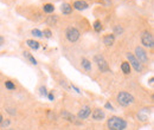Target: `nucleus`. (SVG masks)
Masks as SVG:
<instances>
[{"mask_svg":"<svg viewBox=\"0 0 154 130\" xmlns=\"http://www.w3.org/2000/svg\"><path fill=\"white\" fill-rule=\"evenodd\" d=\"M94 29H95V31H101L102 30V24H101L100 20H96L94 23Z\"/></svg>","mask_w":154,"mask_h":130,"instance_id":"22","label":"nucleus"},{"mask_svg":"<svg viewBox=\"0 0 154 130\" xmlns=\"http://www.w3.org/2000/svg\"><path fill=\"white\" fill-rule=\"evenodd\" d=\"M135 58L141 63V64H146V63H148L149 62V59H148V56H147V53H146V51L142 49V47H140V46H137L136 49H135Z\"/></svg>","mask_w":154,"mask_h":130,"instance_id":"4","label":"nucleus"},{"mask_svg":"<svg viewBox=\"0 0 154 130\" xmlns=\"http://www.w3.org/2000/svg\"><path fill=\"white\" fill-rule=\"evenodd\" d=\"M122 27H120V26H116L115 27V33H122Z\"/></svg>","mask_w":154,"mask_h":130,"instance_id":"26","label":"nucleus"},{"mask_svg":"<svg viewBox=\"0 0 154 130\" xmlns=\"http://www.w3.org/2000/svg\"><path fill=\"white\" fill-rule=\"evenodd\" d=\"M43 35H44V36H45L46 38H50V37H51V35H52V33H51V31H50V30H48V29H46V30H44Z\"/></svg>","mask_w":154,"mask_h":130,"instance_id":"24","label":"nucleus"},{"mask_svg":"<svg viewBox=\"0 0 154 130\" xmlns=\"http://www.w3.org/2000/svg\"><path fill=\"white\" fill-rule=\"evenodd\" d=\"M94 60H95V63H96L97 68L101 70V72H108V71H109V65H108L107 60L102 56L97 55V56L94 57Z\"/></svg>","mask_w":154,"mask_h":130,"instance_id":"3","label":"nucleus"},{"mask_svg":"<svg viewBox=\"0 0 154 130\" xmlns=\"http://www.w3.org/2000/svg\"><path fill=\"white\" fill-rule=\"evenodd\" d=\"M43 10H44V12H46V13H52V12L55 11V6H54L52 4H45V5L43 6Z\"/></svg>","mask_w":154,"mask_h":130,"instance_id":"16","label":"nucleus"},{"mask_svg":"<svg viewBox=\"0 0 154 130\" xmlns=\"http://www.w3.org/2000/svg\"><path fill=\"white\" fill-rule=\"evenodd\" d=\"M10 123H11L10 119H2V122L0 123V125L2 127V129H7V127L10 125Z\"/></svg>","mask_w":154,"mask_h":130,"instance_id":"21","label":"nucleus"},{"mask_svg":"<svg viewBox=\"0 0 154 130\" xmlns=\"http://www.w3.org/2000/svg\"><path fill=\"white\" fill-rule=\"evenodd\" d=\"M2 119H4V117H2V115H1V113H0V123H1V122H2Z\"/></svg>","mask_w":154,"mask_h":130,"instance_id":"32","label":"nucleus"},{"mask_svg":"<svg viewBox=\"0 0 154 130\" xmlns=\"http://www.w3.org/2000/svg\"><path fill=\"white\" fill-rule=\"evenodd\" d=\"M141 43H142L146 47H151V49H152L154 45L153 35L149 33V32H145V33L142 35V37H141Z\"/></svg>","mask_w":154,"mask_h":130,"instance_id":"5","label":"nucleus"},{"mask_svg":"<svg viewBox=\"0 0 154 130\" xmlns=\"http://www.w3.org/2000/svg\"><path fill=\"white\" fill-rule=\"evenodd\" d=\"M32 35H33L35 37H37V38H42V37H43V32H42V31H39V30H37V29L32 30Z\"/></svg>","mask_w":154,"mask_h":130,"instance_id":"23","label":"nucleus"},{"mask_svg":"<svg viewBox=\"0 0 154 130\" xmlns=\"http://www.w3.org/2000/svg\"><path fill=\"white\" fill-rule=\"evenodd\" d=\"M121 70H122V72L126 74H131V65H129V63L128 62H123L122 64H121Z\"/></svg>","mask_w":154,"mask_h":130,"instance_id":"14","label":"nucleus"},{"mask_svg":"<svg viewBox=\"0 0 154 130\" xmlns=\"http://www.w3.org/2000/svg\"><path fill=\"white\" fill-rule=\"evenodd\" d=\"M26 44L31 47V49H33V50H37L39 47V43L38 41H36V40H32V39H29L27 41H26Z\"/></svg>","mask_w":154,"mask_h":130,"instance_id":"17","label":"nucleus"},{"mask_svg":"<svg viewBox=\"0 0 154 130\" xmlns=\"http://www.w3.org/2000/svg\"><path fill=\"white\" fill-rule=\"evenodd\" d=\"M66 38H68L69 41L75 43L79 38V31L77 29H75V27H69L66 30Z\"/></svg>","mask_w":154,"mask_h":130,"instance_id":"6","label":"nucleus"},{"mask_svg":"<svg viewBox=\"0 0 154 130\" xmlns=\"http://www.w3.org/2000/svg\"><path fill=\"white\" fill-rule=\"evenodd\" d=\"M2 44H4V38H1V37H0V46H1Z\"/></svg>","mask_w":154,"mask_h":130,"instance_id":"31","label":"nucleus"},{"mask_svg":"<svg viewBox=\"0 0 154 130\" xmlns=\"http://www.w3.org/2000/svg\"><path fill=\"white\" fill-rule=\"evenodd\" d=\"M7 112H10V113H12V115H14V113H16L14 109H11V108H10V109H7Z\"/></svg>","mask_w":154,"mask_h":130,"instance_id":"29","label":"nucleus"},{"mask_svg":"<svg viewBox=\"0 0 154 130\" xmlns=\"http://www.w3.org/2000/svg\"><path fill=\"white\" fill-rule=\"evenodd\" d=\"M127 58L129 60V65H132L137 72H141L142 71V64L135 58V56H133L132 53H127Z\"/></svg>","mask_w":154,"mask_h":130,"instance_id":"7","label":"nucleus"},{"mask_svg":"<svg viewBox=\"0 0 154 130\" xmlns=\"http://www.w3.org/2000/svg\"><path fill=\"white\" fill-rule=\"evenodd\" d=\"M71 88H72V89H74V90H75V91H76L77 93H81V91H79V89H78L77 86H75V85H71Z\"/></svg>","mask_w":154,"mask_h":130,"instance_id":"28","label":"nucleus"},{"mask_svg":"<svg viewBox=\"0 0 154 130\" xmlns=\"http://www.w3.org/2000/svg\"><path fill=\"white\" fill-rule=\"evenodd\" d=\"M62 116L66 119V121H69V122H71V123H74V124H77V125H79V124H82V122L81 121H78L77 119V117L75 115H72V113H70L69 111H62Z\"/></svg>","mask_w":154,"mask_h":130,"instance_id":"8","label":"nucleus"},{"mask_svg":"<svg viewBox=\"0 0 154 130\" xmlns=\"http://www.w3.org/2000/svg\"><path fill=\"white\" fill-rule=\"evenodd\" d=\"M60 11L64 13V14H70L72 12V6L70 4H63L62 7H60Z\"/></svg>","mask_w":154,"mask_h":130,"instance_id":"13","label":"nucleus"},{"mask_svg":"<svg viewBox=\"0 0 154 130\" xmlns=\"http://www.w3.org/2000/svg\"><path fill=\"white\" fill-rule=\"evenodd\" d=\"M24 56L26 57V58H27V59H29V60L31 62V64H33V65H36V64H37V60L35 59V57L32 56V55H31L30 52H27V51H25V52H24Z\"/></svg>","mask_w":154,"mask_h":130,"instance_id":"18","label":"nucleus"},{"mask_svg":"<svg viewBox=\"0 0 154 130\" xmlns=\"http://www.w3.org/2000/svg\"><path fill=\"white\" fill-rule=\"evenodd\" d=\"M81 63H82V66L84 68L85 71H90L91 70V63L87 58H82V62Z\"/></svg>","mask_w":154,"mask_h":130,"instance_id":"15","label":"nucleus"},{"mask_svg":"<svg viewBox=\"0 0 154 130\" xmlns=\"http://www.w3.org/2000/svg\"><path fill=\"white\" fill-rule=\"evenodd\" d=\"M91 113V109H90V107L89 105H84L79 112H78V115H77V117L79 118V119H85V118H88L89 117V115Z\"/></svg>","mask_w":154,"mask_h":130,"instance_id":"9","label":"nucleus"},{"mask_svg":"<svg viewBox=\"0 0 154 130\" xmlns=\"http://www.w3.org/2000/svg\"><path fill=\"white\" fill-rule=\"evenodd\" d=\"M106 108H107V109H109V110H113V109H114V108H113V105H112L110 103H106Z\"/></svg>","mask_w":154,"mask_h":130,"instance_id":"27","label":"nucleus"},{"mask_svg":"<svg viewBox=\"0 0 154 130\" xmlns=\"http://www.w3.org/2000/svg\"><path fill=\"white\" fill-rule=\"evenodd\" d=\"M116 99H117V103H119L120 105H122V107H128V105L133 104L135 101L133 95H131L129 92H126V91L119 92Z\"/></svg>","mask_w":154,"mask_h":130,"instance_id":"2","label":"nucleus"},{"mask_svg":"<svg viewBox=\"0 0 154 130\" xmlns=\"http://www.w3.org/2000/svg\"><path fill=\"white\" fill-rule=\"evenodd\" d=\"M91 116H93V119H95V121H102L106 117V113L101 109H95L91 113Z\"/></svg>","mask_w":154,"mask_h":130,"instance_id":"10","label":"nucleus"},{"mask_svg":"<svg viewBox=\"0 0 154 130\" xmlns=\"http://www.w3.org/2000/svg\"><path fill=\"white\" fill-rule=\"evenodd\" d=\"M48 97H49V99H50V101H54V98H55L52 93H49V95H48Z\"/></svg>","mask_w":154,"mask_h":130,"instance_id":"30","label":"nucleus"},{"mask_svg":"<svg viewBox=\"0 0 154 130\" xmlns=\"http://www.w3.org/2000/svg\"><path fill=\"white\" fill-rule=\"evenodd\" d=\"M57 21V17H54V16H50L49 18L46 19V24L48 25H55Z\"/></svg>","mask_w":154,"mask_h":130,"instance_id":"20","label":"nucleus"},{"mask_svg":"<svg viewBox=\"0 0 154 130\" xmlns=\"http://www.w3.org/2000/svg\"><path fill=\"white\" fill-rule=\"evenodd\" d=\"M2 130H12V129H2Z\"/></svg>","mask_w":154,"mask_h":130,"instance_id":"33","label":"nucleus"},{"mask_svg":"<svg viewBox=\"0 0 154 130\" xmlns=\"http://www.w3.org/2000/svg\"><path fill=\"white\" fill-rule=\"evenodd\" d=\"M5 86H6V89H8V90H14V89H16V85H14L13 82H11V80H6V82H5Z\"/></svg>","mask_w":154,"mask_h":130,"instance_id":"19","label":"nucleus"},{"mask_svg":"<svg viewBox=\"0 0 154 130\" xmlns=\"http://www.w3.org/2000/svg\"><path fill=\"white\" fill-rule=\"evenodd\" d=\"M107 125L110 130H125L127 128V122L121 117L113 116L108 119Z\"/></svg>","mask_w":154,"mask_h":130,"instance_id":"1","label":"nucleus"},{"mask_svg":"<svg viewBox=\"0 0 154 130\" xmlns=\"http://www.w3.org/2000/svg\"><path fill=\"white\" fill-rule=\"evenodd\" d=\"M72 6H74V8H76L78 11H82V10L88 8V4L85 1H83V0H77V1H75Z\"/></svg>","mask_w":154,"mask_h":130,"instance_id":"11","label":"nucleus"},{"mask_svg":"<svg viewBox=\"0 0 154 130\" xmlns=\"http://www.w3.org/2000/svg\"><path fill=\"white\" fill-rule=\"evenodd\" d=\"M114 41H115L114 35H107V36H104V38H103V43L106 44V46H112L114 44Z\"/></svg>","mask_w":154,"mask_h":130,"instance_id":"12","label":"nucleus"},{"mask_svg":"<svg viewBox=\"0 0 154 130\" xmlns=\"http://www.w3.org/2000/svg\"><path fill=\"white\" fill-rule=\"evenodd\" d=\"M39 91H40V95H43V96H46V95H48L45 86H40V88H39Z\"/></svg>","mask_w":154,"mask_h":130,"instance_id":"25","label":"nucleus"}]
</instances>
